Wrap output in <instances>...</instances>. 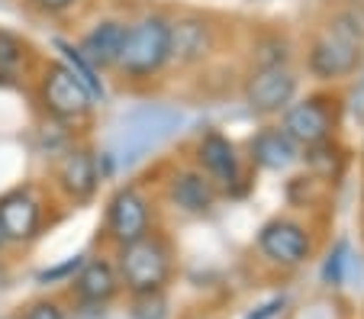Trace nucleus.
Listing matches in <instances>:
<instances>
[{"instance_id":"3","label":"nucleus","mask_w":364,"mask_h":319,"mask_svg":"<svg viewBox=\"0 0 364 319\" xmlns=\"http://www.w3.org/2000/svg\"><path fill=\"white\" fill-rule=\"evenodd\" d=\"M174 245L165 232L151 229L149 236L136 239L129 245L117 249V274L119 284L129 297H149V293H165V287L174 278Z\"/></svg>"},{"instance_id":"18","label":"nucleus","mask_w":364,"mask_h":319,"mask_svg":"<svg viewBox=\"0 0 364 319\" xmlns=\"http://www.w3.org/2000/svg\"><path fill=\"white\" fill-rule=\"evenodd\" d=\"M29 42L23 36L0 29V81H16L29 68Z\"/></svg>"},{"instance_id":"1","label":"nucleus","mask_w":364,"mask_h":319,"mask_svg":"<svg viewBox=\"0 0 364 319\" xmlns=\"http://www.w3.org/2000/svg\"><path fill=\"white\" fill-rule=\"evenodd\" d=\"M364 65V4H338L329 7L326 20L306 33L303 45V71L316 84H338L358 75Z\"/></svg>"},{"instance_id":"10","label":"nucleus","mask_w":364,"mask_h":319,"mask_svg":"<svg viewBox=\"0 0 364 319\" xmlns=\"http://www.w3.org/2000/svg\"><path fill=\"white\" fill-rule=\"evenodd\" d=\"M216 52H220V26L213 16L197 10L171 16V68H203Z\"/></svg>"},{"instance_id":"12","label":"nucleus","mask_w":364,"mask_h":319,"mask_svg":"<svg viewBox=\"0 0 364 319\" xmlns=\"http://www.w3.org/2000/svg\"><path fill=\"white\" fill-rule=\"evenodd\" d=\"M161 194H165L168 207L178 210V213H184V216H210L216 210V203L223 200V194L216 190V184L206 178L193 161L174 165L171 171L165 174Z\"/></svg>"},{"instance_id":"21","label":"nucleus","mask_w":364,"mask_h":319,"mask_svg":"<svg viewBox=\"0 0 364 319\" xmlns=\"http://www.w3.org/2000/svg\"><path fill=\"white\" fill-rule=\"evenodd\" d=\"M342 264H345V245H338L336 255L326 264V281H329V284H342Z\"/></svg>"},{"instance_id":"11","label":"nucleus","mask_w":364,"mask_h":319,"mask_svg":"<svg viewBox=\"0 0 364 319\" xmlns=\"http://www.w3.org/2000/svg\"><path fill=\"white\" fill-rule=\"evenodd\" d=\"M100 180H103V171H100V161H97V152L90 146H84V142L68 146L55 158V165H52V188L68 203L94 200Z\"/></svg>"},{"instance_id":"16","label":"nucleus","mask_w":364,"mask_h":319,"mask_svg":"<svg viewBox=\"0 0 364 319\" xmlns=\"http://www.w3.org/2000/svg\"><path fill=\"white\" fill-rule=\"evenodd\" d=\"M248 165H258L264 171H290L300 161V146L290 139L281 126L268 123L248 139Z\"/></svg>"},{"instance_id":"13","label":"nucleus","mask_w":364,"mask_h":319,"mask_svg":"<svg viewBox=\"0 0 364 319\" xmlns=\"http://www.w3.org/2000/svg\"><path fill=\"white\" fill-rule=\"evenodd\" d=\"M46 222V200L33 184L10 188L0 194V239L4 245H26L42 232Z\"/></svg>"},{"instance_id":"14","label":"nucleus","mask_w":364,"mask_h":319,"mask_svg":"<svg viewBox=\"0 0 364 319\" xmlns=\"http://www.w3.org/2000/svg\"><path fill=\"white\" fill-rule=\"evenodd\" d=\"M178 123H181V113L165 110V107H149V110H139L136 117H129V123H123V132H119V139H117L123 161L142 158L165 136H171Z\"/></svg>"},{"instance_id":"25","label":"nucleus","mask_w":364,"mask_h":319,"mask_svg":"<svg viewBox=\"0 0 364 319\" xmlns=\"http://www.w3.org/2000/svg\"><path fill=\"white\" fill-rule=\"evenodd\" d=\"M0 249H4V239H0Z\"/></svg>"},{"instance_id":"24","label":"nucleus","mask_w":364,"mask_h":319,"mask_svg":"<svg viewBox=\"0 0 364 319\" xmlns=\"http://www.w3.org/2000/svg\"><path fill=\"white\" fill-rule=\"evenodd\" d=\"M191 319H210V316H191Z\"/></svg>"},{"instance_id":"17","label":"nucleus","mask_w":364,"mask_h":319,"mask_svg":"<svg viewBox=\"0 0 364 319\" xmlns=\"http://www.w3.org/2000/svg\"><path fill=\"white\" fill-rule=\"evenodd\" d=\"M119 291L123 284L110 258H87L71 281V293L81 306H107Z\"/></svg>"},{"instance_id":"6","label":"nucleus","mask_w":364,"mask_h":319,"mask_svg":"<svg viewBox=\"0 0 364 319\" xmlns=\"http://www.w3.org/2000/svg\"><path fill=\"white\" fill-rule=\"evenodd\" d=\"M255 252L264 264L277 271H296L313 258L316 252V239L303 216L294 213H277L264 222L258 236H255Z\"/></svg>"},{"instance_id":"15","label":"nucleus","mask_w":364,"mask_h":319,"mask_svg":"<svg viewBox=\"0 0 364 319\" xmlns=\"http://www.w3.org/2000/svg\"><path fill=\"white\" fill-rule=\"evenodd\" d=\"M126 26H129V23L119 20V16H103V20H97L94 26L81 36V42L75 45L77 55L94 71H113V65H117V58H119V49H123Z\"/></svg>"},{"instance_id":"2","label":"nucleus","mask_w":364,"mask_h":319,"mask_svg":"<svg viewBox=\"0 0 364 319\" xmlns=\"http://www.w3.org/2000/svg\"><path fill=\"white\" fill-rule=\"evenodd\" d=\"M168 68H171V16L161 10H149L129 20L113 75L123 84L142 87L159 81Z\"/></svg>"},{"instance_id":"4","label":"nucleus","mask_w":364,"mask_h":319,"mask_svg":"<svg viewBox=\"0 0 364 319\" xmlns=\"http://www.w3.org/2000/svg\"><path fill=\"white\" fill-rule=\"evenodd\" d=\"M342 110H345L342 94L336 87H323L306 94V97H296L281 113L277 126L300 146V152H306V148L336 142L338 126H342Z\"/></svg>"},{"instance_id":"26","label":"nucleus","mask_w":364,"mask_h":319,"mask_svg":"<svg viewBox=\"0 0 364 319\" xmlns=\"http://www.w3.org/2000/svg\"><path fill=\"white\" fill-rule=\"evenodd\" d=\"M361 155H364V148H361Z\"/></svg>"},{"instance_id":"23","label":"nucleus","mask_w":364,"mask_h":319,"mask_svg":"<svg viewBox=\"0 0 364 319\" xmlns=\"http://www.w3.org/2000/svg\"><path fill=\"white\" fill-rule=\"evenodd\" d=\"M4 319H20V313H10V316H4Z\"/></svg>"},{"instance_id":"5","label":"nucleus","mask_w":364,"mask_h":319,"mask_svg":"<svg viewBox=\"0 0 364 319\" xmlns=\"http://www.w3.org/2000/svg\"><path fill=\"white\" fill-rule=\"evenodd\" d=\"M300 97V75L287 62H255L242 77V100L258 119H274Z\"/></svg>"},{"instance_id":"20","label":"nucleus","mask_w":364,"mask_h":319,"mask_svg":"<svg viewBox=\"0 0 364 319\" xmlns=\"http://www.w3.org/2000/svg\"><path fill=\"white\" fill-rule=\"evenodd\" d=\"M20 319H68L62 310V303L52 297H42V300H33L26 303V310H20Z\"/></svg>"},{"instance_id":"19","label":"nucleus","mask_w":364,"mask_h":319,"mask_svg":"<svg viewBox=\"0 0 364 319\" xmlns=\"http://www.w3.org/2000/svg\"><path fill=\"white\" fill-rule=\"evenodd\" d=\"M84 0H23V7L36 16H48V20H55V16H68L81 7Z\"/></svg>"},{"instance_id":"9","label":"nucleus","mask_w":364,"mask_h":319,"mask_svg":"<svg viewBox=\"0 0 364 319\" xmlns=\"http://www.w3.org/2000/svg\"><path fill=\"white\" fill-rule=\"evenodd\" d=\"M155 229V200L139 184H123L110 194L103 210V236L113 249L129 245Z\"/></svg>"},{"instance_id":"22","label":"nucleus","mask_w":364,"mask_h":319,"mask_svg":"<svg viewBox=\"0 0 364 319\" xmlns=\"http://www.w3.org/2000/svg\"><path fill=\"white\" fill-rule=\"evenodd\" d=\"M277 310H284V297H274L271 303H264V306H258V310H252L245 319H271Z\"/></svg>"},{"instance_id":"8","label":"nucleus","mask_w":364,"mask_h":319,"mask_svg":"<svg viewBox=\"0 0 364 319\" xmlns=\"http://www.w3.org/2000/svg\"><path fill=\"white\" fill-rule=\"evenodd\" d=\"M42 110L58 123H84L94 110V94L90 87L68 68L65 62H48L39 71V84H36Z\"/></svg>"},{"instance_id":"7","label":"nucleus","mask_w":364,"mask_h":319,"mask_svg":"<svg viewBox=\"0 0 364 319\" xmlns=\"http://www.w3.org/2000/svg\"><path fill=\"white\" fill-rule=\"evenodd\" d=\"M191 161L213 180L223 197H239V194H245L248 184H252V180H248L252 165H248L245 152H242L229 136H223L220 129L203 132V136L193 142Z\"/></svg>"}]
</instances>
